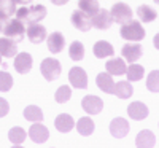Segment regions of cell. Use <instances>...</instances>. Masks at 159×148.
<instances>
[{"mask_svg":"<svg viewBox=\"0 0 159 148\" xmlns=\"http://www.w3.org/2000/svg\"><path fill=\"white\" fill-rule=\"evenodd\" d=\"M46 16V8L43 5H32V7H22L16 11V18L24 24L40 22Z\"/></svg>","mask_w":159,"mask_h":148,"instance_id":"1","label":"cell"},{"mask_svg":"<svg viewBox=\"0 0 159 148\" xmlns=\"http://www.w3.org/2000/svg\"><path fill=\"white\" fill-rule=\"evenodd\" d=\"M121 37L129 42H140L145 37V30L139 21H129L127 24L121 25Z\"/></svg>","mask_w":159,"mask_h":148,"instance_id":"2","label":"cell"},{"mask_svg":"<svg viewBox=\"0 0 159 148\" xmlns=\"http://www.w3.org/2000/svg\"><path fill=\"white\" fill-rule=\"evenodd\" d=\"M40 70H42V75L45 76V80L54 81V80L61 75V62L54 58H46V59L42 61Z\"/></svg>","mask_w":159,"mask_h":148,"instance_id":"3","label":"cell"},{"mask_svg":"<svg viewBox=\"0 0 159 148\" xmlns=\"http://www.w3.org/2000/svg\"><path fill=\"white\" fill-rule=\"evenodd\" d=\"M3 34L5 37L15 40V42H21V40L24 38V34H25V27H24V22H21L18 18L16 19H11L8 21V24L5 25L3 29Z\"/></svg>","mask_w":159,"mask_h":148,"instance_id":"4","label":"cell"},{"mask_svg":"<svg viewBox=\"0 0 159 148\" xmlns=\"http://www.w3.org/2000/svg\"><path fill=\"white\" fill-rule=\"evenodd\" d=\"M110 13H111L113 21L118 22V24H121V25L127 24L129 21H132V11H130L129 5H126V3H116V5H113Z\"/></svg>","mask_w":159,"mask_h":148,"instance_id":"5","label":"cell"},{"mask_svg":"<svg viewBox=\"0 0 159 148\" xmlns=\"http://www.w3.org/2000/svg\"><path fill=\"white\" fill-rule=\"evenodd\" d=\"M113 22L115 21L111 18V13L107 11V10H100L99 8V11L96 13V15L91 16V25H94L96 29H100V30L108 29Z\"/></svg>","mask_w":159,"mask_h":148,"instance_id":"6","label":"cell"},{"mask_svg":"<svg viewBox=\"0 0 159 148\" xmlns=\"http://www.w3.org/2000/svg\"><path fill=\"white\" fill-rule=\"evenodd\" d=\"M81 107H83V110H84L86 113H89V115H97V113H100L102 109H103V102H102L100 97L89 94V96L83 97Z\"/></svg>","mask_w":159,"mask_h":148,"instance_id":"7","label":"cell"},{"mask_svg":"<svg viewBox=\"0 0 159 148\" xmlns=\"http://www.w3.org/2000/svg\"><path fill=\"white\" fill-rule=\"evenodd\" d=\"M69 80L73 88L78 89H86L88 88V75L81 67H73L69 72Z\"/></svg>","mask_w":159,"mask_h":148,"instance_id":"8","label":"cell"},{"mask_svg":"<svg viewBox=\"0 0 159 148\" xmlns=\"http://www.w3.org/2000/svg\"><path fill=\"white\" fill-rule=\"evenodd\" d=\"M72 24L80 32H88L91 29V18L81 10H76L72 13Z\"/></svg>","mask_w":159,"mask_h":148,"instance_id":"9","label":"cell"},{"mask_svg":"<svg viewBox=\"0 0 159 148\" xmlns=\"http://www.w3.org/2000/svg\"><path fill=\"white\" fill-rule=\"evenodd\" d=\"M32 56L29 54V53H19V54L15 58V69L18 73L21 75H25V73H29L30 69H32Z\"/></svg>","mask_w":159,"mask_h":148,"instance_id":"10","label":"cell"},{"mask_svg":"<svg viewBox=\"0 0 159 148\" xmlns=\"http://www.w3.org/2000/svg\"><path fill=\"white\" fill-rule=\"evenodd\" d=\"M29 137L35 142V143H43L48 140L49 137V131L46 126H43L42 123H34L29 129Z\"/></svg>","mask_w":159,"mask_h":148,"instance_id":"11","label":"cell"},{"mask_svg":"<svg viewBox=\"0 0 159 148\" xmlns=\"http://www.w3.org/2000/svg\"><path fill=\"white\" fill-rule=\"evenodd\" d=\"M25 34H27V37H29V40L32 43H42L43 40L46 38V29L43 27L42 24H38V22L29 24Z\"/></svg>","mask_w":159,"mask_h":148,"instance_id":"12","label":"cell"},{"mask_svg":"<svg viewBox=\"0 0 159 148\" xmlns=\"http://www.w3.org/2000/svg\"><path fill=\"white\" fill-rule=\"evenodd\" d=\"M110 132L111 136L116 139H123L126 137V134L129 132V123L124 118H115L110 124Z\"/></svg>","mask_w":159,"mask_h":148,"instance_id":"13","label":"cell"},{"mask_svg":"<svg viewBox=\"0 0 159 148\" xmlns=\"http://www.w3.org/2000/svg\"><path fill=\"white\" fill-rule=\"evenodd\" d=\"M127 113L132 119L140 121V119H145L148 116V107L145 104H142V102H132L127 107Z\"/></svg>","mask_w":159,"mask_h":148,"instance_id":"14","label":"cell"},{"mask_svg":"<svg viewBox=\"0 0 159 148\" xmlns=\"http://www.w3.org/2000/svg\"><path fill=\"white\" fill-rule=\"evenodd\" d=\"M65 46V38L61 32H52L48 37V49L52 53V54H57L61 53Z\"/></svg>","mask_w":159,"mask_h":148,"instance_id":"15","label":"cell"},{"mask_svg":"<svg viewBox=\"0 0 159 148\" xmlns=\"http://www.w3.org/2000/svg\"><path fill=\"white\" fill-rule=\"evenodd\" d=\"M18 53V45L15 40H11L8 37L0 38V54L3 58H15Z\"/></svg>","mask_w":159,"mask_h":148,"instance_id":"16","label":"cell"},{"mask_svg":"<svg viewBox=\"0 0 159 148\" xmlns=\"http://www.w3.org/2000/svg\"><path fill=\"white\" fill-rule=\"evenodd\" d=\"M142 45L139 43H134V45H124L123 48V58H126L129 62H135L142 58Z\"/></svg>","mask_w":159,"mask_h":148,"instance_id":"17","label":"cell"},{"mask_svg":"<svg viewBox=\"0 0 159 148\" xmlns=\"http://www.w3.org/2000/svg\"><path fill=\"white\" fill-rule=\"evenodd\" d=\"M97 86L103 91V92H107V94H113L115 91V81H113V78L111 75L107 72V73H99L97 75Z\"/></svg>","mask_w":159,"mask_h":148,"instance_id":"18","label":"cell"},{"mask_svg":"<svg viewBox=\"0 0 159 148\" xmlns=\"http://www.w3.org/2000/svg\"><path fill=\"white\" fill-rule=\"evenodd\" d=\"M54 124H56V129H57L59 132H70V131L73 129V126H75L73 118H72L70 115H67V113L59 115V116L56 118V121H54Z\"/></svg>","mask_w":159,"mask_h":148,"instance_id":"19","label":"cell"},{"mask_svg":"<svg viewBox=\"0 0 159 148\" xmlns=\"http://www.w3.org/2000/svg\"><path fill=\"white\" fill-rule=\"evenodd\" d=\"M113 53H115L113 46H111L108 42H105V40H100V42H97V43L94 45V54H96V58H99V59L110 58V56H113Z\"/></svg>","mask_w":159,"mask_h":148,"instance_id":"20","label":"cell"},{"mask_svg":"<svg viewBox=\"0 0 159 148\" xmlns=\"http://www.w3.org/2000/svg\"><path fill=\"white\" fill-rule=\"evenodd\" d=\"M132 92H134V88L129 81H119V83H115V91L113 94L118 96L119 99H127L132 96Z\"/></svg>","mask_w":159,"mask_h":148,"instance_id":"21","label":"cell"},{"mask_svg":"<svg viewBox=\"0 0 159 148\" xmlns=\"http://www.w3.org/2000/svg\"><path fill=\"white\" fill-rule=\"evenodd\" d=\"M24 118L32 123H40V121H43V112L37 105H29L24 109Z\"/></svg>","mask_w":159,"mask_h":148,"instance_id":"22","label":"cell"},{"mask_svg":"<svg viewBox=\"0 0 159 148\" xmlns=\"http://www.w3.org/2000/svg\"><path fill=\"white\" fill-rule=\"evenodd\" d=\"M94 121L91 118L84 116V118H80V121L76 123V131L78 134H81V136H91L92 132H94Z\"/></svg>","mask_w":159,"mask_h":148,"instance_id":"23","label":"cell"},{"mask_svg":"<svg viewBox=\"0 0 159 148\" xmlns=\"http://www.w3.org/2000/svg\"><path fill=\"white\" fill-rule=\"evenodd\" d=\"M126 64L123 59H110L107 62V72L110 75H124L126 73Z\"/></svg>","mask_w":159,"mask_h":148,"instance_id":"24","label":"cell"},{"mask_svg":"<svg viewBox=\"0 0 159 148\" xmlns=\"http://www.w3.org/2000/svg\"><path fill=\"white\" fill-rule=\"evenodd\" d=\"M154 142H156L154 134H153L151 131H148V129L140 131V134L137 136V140H135L137 146H153Z\"/></svg>","mask_w":159,"mask_h":148,"instance_id":"25","label":"cell"},{"mask_svg":"<svg viewBox=\"0 0 159 148\" xmlns=\"http://www.w3.org/2000/svg\"><path fill=\"white\" fill-rule=\"evenodd\" d=\"M78 7H80V10H81L83 13H86L89 18L94 16L96 13L99 11V2L97 0H80Z\"/></svg>","mask_w":159,"mask_h":148,"instance_id":"26","label":"cell"},{"mask_svg":"<svg viewBox=\"0 0 159 148\" xmlns=\"http://www.w3.org/2000/svg\"><path fill=\"white\" fill-rule=\"evenodd\" d=\"M25 137H27V132H25L22 127H11L10 129V132H8V139H10V142L11 143H15V145H21L24 140H25Z\"/></svg>","mask_w":159,"mask_h":148,"instance_id":"27","label":"cell"},{"mask_svg":"<svg viewBox=\"0 0 159 148\" xmlns=\"http://www.w3.org/2000/svg\"><path fill=\"white\" fill-rule=\"evenodd\" d=\"M126 75L129 78V81H139V80L143 78L145 70H143V67L139 65V64H130V67L126 69Z\"/></svg>","mask_w":159,"mask_h":148,"instance_id":"28","label":"cell"},{"mask_svg":"<svg viewBox=\"0 0 159 148\" xmlns=\"http://www.w3.org/2000/svg\"><path fill=\"white\" fill-rule=\"evenodd\" d=\"M137 15H139V18H140L143 22H151L153 19H156V11H154L151 7H148V5L139 7Z\"/></svg>","mask_w":159,"mask_h":148,"instance_id":"29","label":"cell"},{"mask_svg":"<svg viewBox=\"0 0 159 148\" xmlns=\"http://www.w3.org/2000/svg\"><path fill=\"white\" fill-rule=\"evenodd\" d=\"M69 54L73 61H81L84 58V45L81 42H73L69 48Z\"/></svg>","mask_w":159,"mask_h":148,"instance_id":"30","label":"cell"},{"mask_svg":"<svg viewBox=\"0 0 159 148\" xmlns=\"http://www.w3.org/2000/svg\"><path fill=\"white\" fill-rule=\"evenodd\" d=\"M0 13L7 16H13L16 13V3L15 0H0Z\"/></svg>","mask_w":159,"mask_h":148,"instance_id":"31","label":"cell"},{"mask_svg":"<svg viewBox=\"0 0 159 148\" xmlns=\"http://www.w3.org/2000/svg\"><path fill=\"white\" fill-rule=\"evenodd\" d=\"M147 88H148L151 92H159V70H153V72L148 75Z\"/></svg>","mask_w":159,"mask_h":148,"instance_id":"32","label":"cell"},{"mask_svg":"<svg viewBox=\"0 0 159 148\" xmlns=\"http://www.w3.org/2000/svg\"><path fill=\"white\" fill-rule=\"evenodd\" d=\"M70 97H72V89H70L67 85L61 86V88L56 91V102H59V104H65Z\"/></svg>","mask_w":159,"mask_h":148,"instance_id":"33","label":"cell"},{"mask_svg":"<svg viewBox=\"0 0 159 148\" xmlns=\"http://www.w3.org/2000/svg\"><path fill=\"white\" fill-rule=\"evenodd\" d=\"M13 86V76L8 72H0V91L7 92Z\"/></svg>","mask_w":159,"mask_h":148,"instance_id":"34","label":"cell"},{"mask_svg":"<svg viewBox=\"0 0 159 148\" xmlns=\"http://www.w3.org/2000/svg\"><path fill=\"white\" fill-rule=\"evenodd\" d=\"M8 112H10V105H8V102H7L3 97H0V118H3Z\"/></svg>","mask_w":159,"mask_h":148,"instance_id":"35","label":"cell"},{"mask_svg":"<svg viewBox=\"0 0 159 148\" xmlns=\"http://www.w3.org/2000/svg\"><path fill=\"white\" fill-rule=\"evenodd\" d=\"M7 24H8V16L3 15V13H0V32H3Z\"/></svg>","mask_w":159,"mask_h":148,"instance_id":"36","label":"cell"},{"mask_svg":"<svg viewBox=\"0 0 159 148\" xmlns=\"http://www.w3.org/2000/svg\"><path fill=\"white\" fill-rule=\"evenodd\" d=\"M153 43H154V46H156V49H159V32L154 35V38H153Z\"/></svg>","mask_w":159,"mask_h":148,"instance_id":"37","label":"cell"},{"mask_svg":"<svg viewBox=\"0 0 159 148\" xmlns=\"http://www.w3.org/2000/svg\"><path fill=\"white\" fill-rule=\"evenodd\" d=\"M69 0H51V3H54V5H65Z\"/></svg>","mask_w":159,"mask_h":148,"instance_id":"38","label":"cell"},{"mask_svg":"<svg viewBox=\"0 0 159 148\" xmlns=\"http://www.w3.org/2000/svg\"><path fill=\"white\" fill-rule=\"evenodd\" d=\"M15 3L16 5H29L30 0H15Z\"/></svg>","mask_w":159,"mask_h":148,"instance_id":"39","label":"cell"},{"mask_svg":"<svg viewBox=\"0 0 159 148\" xmlns=\"http://www.w3.org/2000/svg\"><path fill=\"white\" fill-rule=\"evenodd\" d=\"M0 64H2V54H0Z\"/></svg>","mask_w":159,"mask_h":148,"instance_id":"40","label":"cell"},{"mask_svg":"<svg viewBox=\"0 0 159 148\" xmlns=\"http://www.w3.org/2000/svg\"><path fill=\"white\" fill-rule=\"evenodd\" d=\"M154 2H156V3H157V5H159V0H154Z\"/></svg>","mask_w":159,"mask_h":148,"instance_id":"41","label":"cell"}]
</instances>
